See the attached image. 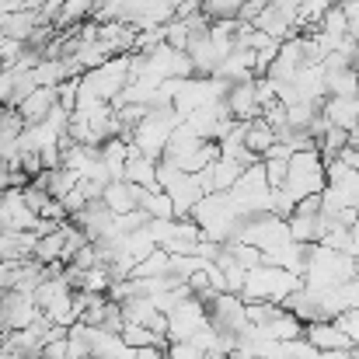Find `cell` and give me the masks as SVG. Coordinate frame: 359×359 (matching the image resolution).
Returning a JSON list of instances; mask_svg holds the SVG:
<instances>
[{"mask_svg":"<svg viewBox=\"0 0 359 359\" xmlns=\"http://www.w3.org/2000/svg\"><path fill=\"white\" fill-rule=\"evenodd\" d=\"M304 286V276L290 272V269H279V265H255L248 269V279L241 286V300H283L286 293L300 290Z\"/></svg>","mask_w":359,"mask_h":359,"instance_id":"6da1fadb","label":"cell"},{"mask_svg":"<svg viewBox=\"0 0 359 359\" xmlns=\"http://www.w3.org/2000/svg\"><path fill=\"white\" fill-rule=\"evenodd\" d=\"M304 339L318 349V353H349L353 339L335 325V321H307L304 325Z\"/></svg>","mask_w":359,"mask_h":359,"instance_id":"3957f363","label":"cell"},{"mask_svg":"<svg viewBox=\"0 0 359 359\" xmlns=\"http://www.w3.org/2000/svg\"><path fill=\"white\" fill-rule=\"evenodd\" d=\"M53 109H56V91H53V88H42V84H35V88L14 105V112L25 122V129H28V126H46V119L53 116Z\"/></svg>","mask_w":359,"mask_h":359,"instance_id":"7a4b0ae2","label":"cell"},{"mask_svg":"<svg viewBox=\"0 0 359 359\" xmlns=\"http://www.w3.org/2000/svg\"><path fill=\"white\" fill-rule=\"evenodd\" d=\"M262 335L272 342H293V339H304V321L290 311H279L269 325H262Z\"/></svg>","mask_w":359,"mask_h":359,"instance_id":"277c9868","label":"cell"}]
</instances>
